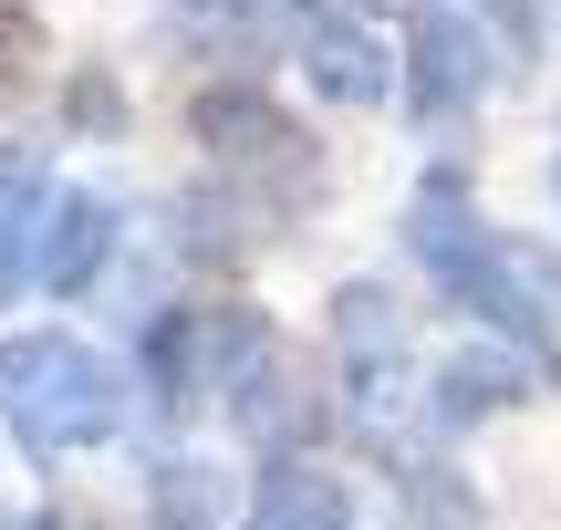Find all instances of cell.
<instances>
[{
	"mask_svg": "<svg viewBox=\"0 0 561 530\" xmlns=\"http://www.w3.org/2000/svg\"><path fill=\"white\" fill-rule=\"evenodd\" d=\"M115 365L83 333H11L0 344V427L32 458H73L115 437Z\"/></svg>",
	"mask_w": 561,
	"mask_h": 530,
	"instance_id": "obj_1",
	"label": "cell"
},
{
	"mask_svg": "<svg viewBox=\"0 0 561 530\" xmlns=\"http://www.w3.org/2000/svg\"><path fill=\"white\" fill-rule=\"evenodd\" d=\"M447 291H458L468 312H489V323H500L510 344H530V354L561 333V261H541L530 240H489L479 229V240L447 261Z\"/></svg>",
	"mask_w": 561,
	"mask_h": 530,
	"instance_id": "obj_2",
	"label": "cell"
},
{
	"mask_svg": "<svg viewBox=\"0 0 561 530\" xmlns=\"http://www.w3.org/2000/svg\"><path fill=\"white\" fill-rule=\"evenodd\" d=\"M280 42H291L301 83H312L322 104H385V94H396L385 32H364L354 0H280Z\"/></svg>",
	"mask_w": 561,
	"mask_h": 530,
	"instance_id": "obj_3",
	"label": "cell"
},
{
	"mask_svg": "<svg viewBox=\"0 0 561 530\" xmlns=\"http://www.w3.org/2000/svg\"><path fill=\"white\" fill-rule=\"evenodd\" d=\"M396 94L416 104L426 125L468 115V104L489 94V42H479V21H468L458 0H416V11H405V62H396Z\"/></svg>",
	"mask_w": 561,
	"mask_h": 530,
	"instance_id": "obj_4",
	"label": "cell"
},
{
	"mask_svg": "<svg viewBox=\"0 0 561 530\" xmlns=\"http://www.w3.org/2000/svg\"><path fill=\"white\" fill-rule=\"evenodd\" d=\"M187 136H198L219 166H250V177H271V166L312 177V146H301V125L280 115L271 94H250V83H208V94L187 104Z\"/></svg>",
	"mask_w": 561,
	"mask_h": 530,
	"instance_id": "obj_5",
	"label": "cell"
},
{
	"mask_svg": "<svg viewBox=\"0 0 561 530\" xmlns=\"http://www.w3.org/2000/svg\"><path fill=\"white\" fill-rule=\"evenodd\" d=\"M115 198H94V187H53V208H42V240H32V281L42 291H94L104 261H115Z\"/></svg>",
	"mask_w": 561,
	"mask_h": 530,
	"instance_id": "obj_6",
	"label": "cell"
},
{
	"mask_svg": "<svg viewBox=\"0 0 561 530\" xmlns=\"http://www.w3.org/2000/svg\"><path fill=\"white\" fill-rule=\"evenodd\" d=\"M42 208H53V177H42V157H32V146H0V312H11V291L32 281Z\"/></svg>",
	"mask_w": 561,
	"mask_h": 530,
	"instance_id": "obj_7",
	"label": "cell"
},
{
	"mask_svg": "<svg viewBox=\"0 0 561 530\" xmlns=\"http://www.w3.org/2000/svg\"><path fill=\"white\" fill-rule=\"evenodd\" d=\"M541 385V365H530V344H489V354H458L437 385L447 416H489V406H520V395Z\"/></svg>",
	"mask_w": 561,
	"mask_h": 530,
	"instance_id": "obj_8",
	"label": "cell"
},
{
	"mask_svg": "<svg viewBox=\"0 0 561 530\" xmlns=\"http://www.w3.org/2000/svg\"><path fill=\"white\" fill-rule=\"evenodd\" d=\"M250 530H343V489L322 469H280L261 479V499H250Z\"/></svg>",
	"mask_w": 561,
	"mask_h": 530,
	"instance_id": "obj_9",
	"label": "cell"
},
{
	"mask_svg": "<svg viewBox=\"0 0 561 530\" xmlns=\"http://www.w3.org/2000/svg\"><path fill=\"white\" fill-rule=\"evenodd\" d=\"M73 125H83V136H115V83H104V73H73Z\"/></svg>",
	"mask_w": 561,
	"mask_h": 530,
	"instance_id": "obj_10",
	"label": "cell"
},
{
	"mask_svg": "<svg viewBox=\"0 0 561 530\" xmlns=\"http://www.w3.org/2000/svg\"><path fill=\"white\" fill-rule=\"evenodd\" d=\"M416 510H426V530H479V499H458L447 479H416Z\"/></svg>",
	"mask_w": 561,
	"mask_h": 530,
	"instance_id": "obj_11",
	"label": "cell"
},
{
	"mask_svg": "<svg viewBox=\"0 0 561 530\" xmlns=\"http://www.w3.org/2000/svg\"><path fill=\"white\" fill-rule=\"evenodd\" d=\"M21 53H32V11H21V0H0V73H11Z\"/></svg>",
	"mask_w": 561,
	"mask_h": 530,
	"instance_id": "obj_12",
	"label": "cell"
},
{
	"mask_svg": "<svg viewBox=\"0 0 561 530\" xmlns=\"http://www.w3.org/2000/svg\"><path fill=\"white\" fill-rule=\"evenodd\" d=\"M187 21H240V11H271V0H178Z\"/></svg>",
	"mask_w": 561,
	"mask_h": 530,
	"instance_id": "obj_13",
	"label": "cell"
},
{
	"mask_svg": "<svg viewBox=\"0 0 561 530\" xmlns=\"http://www.w3.org/2000/svg\"><path fill=\"white\" fill-rule=\"evenodd\" d=\"M167 530H208V520H198V510H178V520H167Z\"/></svg>",
	"mask_w": 561,
	"mask_h": 530,
	"instance_id": "obj_14",
	"label": "cell"
}]
</instances>
